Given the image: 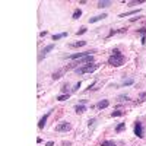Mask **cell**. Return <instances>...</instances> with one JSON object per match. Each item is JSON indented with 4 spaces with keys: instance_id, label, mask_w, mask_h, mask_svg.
<instances>
[{
    "instance_id": "obj_1",
    "label": "cell",
    "mask_w": 146,
    "mask_h": 146,
    "mask_svg": "<svg viewBox=\"0 0 146 146\" xmlns=\"http://www.w3.org/2000/svg\"><path fill=\"white\" fill-rule=\"evenodd\" d=\"M100 69V64L96 63H91V64H85V66H80V67H76L75 72L78 75H85V73H94L95 70Z\"/></svg>"
},
{
    "instance_id": "obj_2",
    "label": "cell",
    "mask_w": 146,
    "mask_h": 146,
    "mask_svg": "<svg viewBox=\"0 0 146 146\" xmlns=\"http://www.w3.org/2000/svg\"><path fill=\"white\" fill-rule=\"evenodd\" d=\"M124 56L123 54H111L108 57V64L110 66H114V67H120L124 64Z\"/></svg>"
},
{
    "instance_id": "obj_3",
    "label": "cell",
    "mask_w": 146,
    "mask_h": 146,
    "mask_svg": "<svg viewBox=\"0 0 146 146\" xmlns=\"http://www.w3.org/2000/svg\"><path fill=\"white\" fill-rule=\"evenodd\" d=\"M91 63H94V56L92 54H89V56H86V57H82V58H79L78 62H75V63H72L69 67H75V66H78V64H91Z\"/></svg>"
},
{
    "instance_id": "obj_4",
    "label": "cell",
    "mask_w": 146,
    "mask_h": 146,
    "mask_svg": "<svg viewBox=\"0 0 146 146\" xmlns=\"http://www.w3.org/2000/svg\"><path fill=\"white\" fill-rule=\"evenodd\" d=\"M72 130V124L67 123V121H63V123H60L56 126V131L62 133V131H70Z\"/></svg>"
},
{
    "instance_id": "obj_5",
    "label": "cell",
    "mask_w": 146,
    "mask_h": 146,
    "mask_svg": "<svg viewBox=\"0 0 146 146\" xmlns=\"http://www.w3.org/2000/svg\"><path fill=\"white\" fill-rule=\"evenodd\" d=\"M133 131H135V135L139 139L143 137V124L140 123V121H136V123H135V129H133Z\"/></svg>"
},
{
    "instance_id": "obj_6",
    "label": "cell",
    "mask_w": 146,
    "mask_h": 146,
    "mask_svg": "<svg viewBox=\"0 0 146 146\" xmlns=\"http://www.w3.org/2000/svg\"><path fill=\"white\" fill-rule=\"evenodd\" d=\"M54 50V44H48V45H45L44 48H42V51H41V54H40V57H38V62H41V60L50 53V51H53Z\"/></svg>"
},
{
    "instance_id": "obj_7",
    "label": "cell",
    "mask_w": 146,
    "mask_h": 146,
    "mask_svg": "<svg viewBox=\"0 0 146 146\" xmlns=\"http://www.w3.org/2000/svg\"><path fill=\"white\" fill-rule=\"evenodd\" d=\"M91 54V51H85V53H76V54H70L67 58L69 60H79V58H82V57H86V56H89Z\"/></svg>"
},
{
    "instance_id": "obj_8",
    "label": "cell",
    "mask_w": 146,
    "mask_h": 146,
    "mask_svg": "<svg viewBox=\"0 0 146 146\" xmlns=\"http://www.w3.org/2000/svg\"><path fill=\"white\" fill-rule=\"evenodd\" d=\"M66 70H67V67H63V69H60V70H57V72H54L51 78H53L54 80H57V79H60V78H62V76L64 75V72H66Z\"/></svg>"
},
{
    "instance_id": "obj_9",
    "label": "cell",
    "mask_w": 146,
    "mask_h": 146,
    "mask_svg": "<svg viewBox=\"0 0 146 146\" xmlns=\"http://www.w3.org/2000/svg\"><path fill=\"white\" fill-rule=\"evenodd\" d=\"M50 114H51V111H48L45 115H42V117H41L40 123H38V127H40V129H44V126L47 124V120H48V117H50Z\"/></svg>"
},
{
    "instance_id": "obj_10",
    "label": "cell",
    "mask_w": 146,
    "mask_h": 146,
    "mask_svg": "<svg viewBox=\"0 0 146 146\" xmlns=\"http://www.w3.org/2000/svg\"><path fill=\"white\" fill-rule=\"evenodd\" d=\"M140 10H142V9H135V10L126 12V13H121L120 18H127V16H133V15H136V16H137V13H140Z\"/></svg>"
},
{
    "instance_id": "obj_11",
    "label": "cell",
    "mask_w": 146,
    "mask_h": 146,
    "mask_svg": "<svg viewBox=\"0 0 146 146\" xmlns=\"http://www.w3.org/2000/svg\"><path fill=\"white\" fill-rule=\"evenodd\" d=\"M105 18H107V13H102V15H96V16H94V18H89V23L100 22V21H102V19H105Z\"/></svg>"
},
{
    "instance_id": "obj_12",
    "label": "cell",
    "mask_w": 146,
    "mask_h": 146,
    "mask_svg": "<svg viewBox=\"0 0 146 146\" xmlns=\"http://www.w3.org/2000/svg\"><path fill=\"white\" fill-rule=\"evenodd\" d=\"M108 107H110V101L108 100H102V101H100L98 104H96V108H100V110H105Z\"/></svg>"
},
{
    "instance_id": "obj_13",
    "label": "cell",
    "mask_w": 146,
    "mask_h": 146,
    "mask_svg": "<svg viewBox=\"0 0 146 146\" xmlns=\"http://www.w3.org/2000/svg\"><path fill=\"white\" fill-rule=\"evenodd\" d=\"M85 111H86V105H85V104H78V105H75V113L82 114V113H85Z\"/></svg>"
},
{
    "instance_id": "obj_14",
    "label": "cell",
    "mask_w": 146,
    "mask_h": 146,
    "mask_svg": "<svg viewBox=\"0 0 146 146\" xmlns=\"http://www.w3.org/2000/svg\"><path fill=\"white\" fill-rule=\"evenodd\" d=\"M108 6H111V2H110V0H102V2H98V5H96L98 9H104V7H108Z\"/></svg>"
},
{
    "instance_id": "obj_15",
    "label": "cell",
    "mask_w": 146,
    "mask_h": 146,
    "mask_svg": "<svg viewBox=\"0 0 146 146\" xmlns=\"http://www.w3.org/2000/svg\"><path fill=\"white\" fill-rule=\"evenodd\" d=\"M64 36H67V32H62V34H56V35H53V41H58V40H62V38H64Z\"/></svg>"
},
{
    "instance_id": "obj_16",
    "label": "cell",
    "mask_w": 146,
    "mask_h": 146,
    "mask_svg": "<svg viewBox=\"0 0 146 146\" xmlns=\"http://www.w3.org/2000/svg\"><path fill=\"white\" fill-rule=\"evenodd\" d=\"M83 45H86V41H78V42L70 44V47H72V48H78V47H83Z\"/></svg>"
},
{
    "instance_id": "obj_17",
    "label": "cell",
    "mask_w": 146,
    "mask_h": 146,
    "mask_svg": "<svg viewBox=\"0 0 146 146\" xmlns=\"http://www.w3.org/2000/svg\"><path fill=\"white\" fill-rule=\"evenodd\" d=\"M80 16H82V10H80V9H75V12H73L72 18H73V19H79Z\"/></svg>"
},
{
    "instance_id": "obj_18",
    "label": "cell",
    "mask_w": 146,
    "mask_h": 146,
    "mask_svg": "<svg viewBox=\"0 0 146 146\" xmlns=\"http://www.w3.org/2000/svg\"><path fill=\"white\" fill-rule=\"evenodd\" d=\"M101 146H117V145H115L114 140H104V142L101 143Z\"/></svg>"
},
{
    "instance_id": "obj_19",
    "label": "cell",
    "mask_w": 146,
    "mask_h": 146,
    "mask_svg": "<svg viewBox=\"0 0 146 146\" xmlns=\"http://www.w3.org/2000/svg\"><path fill=\"white\" fill-rule=\"evenodd\" d=\"M66 100H69V94H62L57 96V101H66Z\"/></svg>"
},
{
    "instance_id": "obj_20",
    "label": "cell",
    "mask_w": 146,
    "mask_h": 146,
    "mask_svg": "<svg viewBox=\"0 0 146 146\" xmlns=\"http://www.w3.org/2000/svg\"><path fill=\"white\" fill-rule=\"evenodd\" d=\"M124 114H126L124 111L118 110V111H113V113H111V117H120V115H124Z\"/></svg>"
},
{
    "instance_id": "obj_21",
    "label": "cell",
    "mask_w": 146,
    "mask_h": 146,
    "mask_svg": "<svg viewBox=\"0 0 146 146\" xmlns=\"http://www.w3.org/2000/svg\"><path fill=\"white\" fill-rule=\"evenodd\" d=\"M133 83H135V79H124V82H123V85H124V86H130V85H133Z\"/></svg>"
},
{
    "instance_id": "obj_22",
    "label": "cell",
    "mask_w": 146,
    "mask_h": 146,
    "mask_svg": "<svg viewBox=\"0 0 146 146\" xmlns=\"http://www.w3.org/2000/svg\"><path fill=\"white\" fill-rule=\"evenodd\" d=\"M124 127H126V123H120V124L115 127V131H117V133H120L121 130H124Z\"/></svg>"
},
{
    "instance_id": "obj_23",
    "label": "cell",
    "mask_w": 146,
    "mask_h": 146,
    "mask_svg": "<svg viewBox=\"0 0 146 146\" xmlns=\"http://www.w3.org/2000/svg\"><path fill=\"white\" fill-rule=\"evenodd\" d=\"M142 3H145V0H133V2H129V5H130V6H135V5H142Z\"/></svg>"
},
{
    "instance_id": "obj_24",
    "label": "cell",
    "mask_w": 146,
    "mask_h": 146,
    "mask_svg": "<svg viewBox=\"0 0 146 146\" xmlns=\"http://www.w3.org/2000/svg\"><path fill=\"white\" fill-rule=\"evenodd\" d=\"M118 100H120V101H130V96H127V95H120Z\"/></svg>"
},
{
    "instance_id": "obj_25",
    "label": "cell",
    "mask_w": 146,
    "mask_h": 146,
    "mask_svg": "<svg viewBox=\"0 0 146 146\" xmlns=\"http://www.w3.org/2000/svg\"><path fill=\"white\" fill-rule=\"evenodd\" d=\"M86 31H88V29H86V27H82V28H80V29L76 32V35H82V34H85Z\"/></svg>"
},
{
    "instance_id": "obj_26",
    "label": "cell",
    "mask_w": 146,
    "mask_h": 146,
    "mask_svg": "<svg viewBox=\"0 0 146 146\" xmlns=\"http://www.w3.org/2000/svg\"><path fill=\"white\" fill-rule=\"evenodd\" d=\"M137 32H139V34H142V35H145V36H146V28H140V29H137Z\"/></svg>"
},
{
    "instance_id": "obj_27",
    "label": "cell",
    "mask_w": 146,
    "mask_h": 146,
    "mask_svg": "<svg viewBox=\"0 0 146 146\" xmlns=\"http://www.w3.org/2000/svg\"><path fill=\"white\" fill-rule=\"evenodd\" d=\"M67 88H69L67 85H63V86H62V92L63 94H67Z\"/></svg>"
},
{
    "instance_id": "obj_28",
    "label": "cell",
    "mask_w": 146,
    "mask_h": 146,
    "mask_svg": "<svg viewBox=\"0 0 146 146\" xmlns=\"http://www.w3.org/2000/svg\"><path fill=\"white\" fill-rule=\"evenodd\" d=\"M80 85H82V83H80V82H78V83L75 85V88H73V91H78V89L80 88Z\"/></svg>"
},
{
    "instance_id": "obj_29",
    "label": "cell",
    "mask_w": 146,
    "mask_h": 146,
    "mask_svg": "<svg viewBox=\"0 0 146 146\" xmlns=\"http://www.w3.org/2000/svg\"><path fill=\"white\" fill-rule=\"evenodd\" d=\"M45 35H48V32L47 31H42V32H40V36L42 38V36H45Z\"/></svg>"
},
{
    "instance_id": "obj_30",
    "label": "cell",
    "mask_w": 146,
    "mask_h": 146,
    "mask_svg": "<svg viewBox=\"0 0 146 146\" xmlns=\"http://www.w3.org/2000/svg\"><path fill=\"white\" fill-rule=\"evenodd\" d=\"M139 98H140V101H142L143 98H146V92H142V94H140V96H139Z\"/></svg>"
},
{
    "instance_id": "obj_31",
    "label": "cell",
    "mask_w": 146,
    "mask_h": 146,
    "mask_svg": "<svg viewBox=\"0 0 146 146\" xmlns=\"http://www.w3.org/2000/svg\"><path fill=\"white\" fill-rule=\"evenodd\" d=\"M113 54H121V53H120L118 48H114V50H113Z\"/></svg>"
},
{
    "instance_id": "obj_32",
    "label": "cell",
    "mask_w": 146,
    "mask_h": 146,
    "mask_svg": "<svg viewBox=\"0 0 146 146\" xmlns=\"http://www.w3.org/2000/svg\"><path fill=\"white\" fill-rule=\"evenodd\" d=\"M86 102H88V100H80L79 104H85V105H86Z\"/></svg>"
},
{
    "instance_id": "obj_33",
    "label": "cell",
    "mask_w": 146,
    "mask_h": 146,
    "mask_svg": "<svg viewBox=\"0 0 146 146\" xmlns=\"http://www.w3.org/2000/svg\"><path fill=\"white\" fill-rule=\"evenodd\" d=\"M137 19H140V16H136V18H131L130 21H131V22H135V21H137Z\"/></svg>"
},
{
    "instance_id": "obj_34",
    "label": "cell",
    "mask_w": 146,
    "mask_h": 146,
    "mask_svg": "<svg viewBox=\"0 0 146 146\" xmlns=\"http://www.w3.org/2000/svg\"><path fill=\"white\" fill-rule=\"evenodd\" d=\"M146 42V36L145 35H142V44H145Z\"/></svg>"
},
{
    "instance_id": "obj_35",
    "label": "cell",
    "mask_w": 146,
    "mask_h": 146,
    "mask_svg": "<svg viewBox=\"0 0 146 146\" xmlns=\"http://www.w3.org/2000/svg\"><path fill=\"white\" fill-rule=\"evenodd\" d=\"M53 145H54V142H47L45 143V146H53Z\"/></svg>"
}]
</instances>
